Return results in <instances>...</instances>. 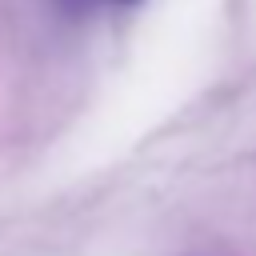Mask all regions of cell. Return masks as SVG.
Masks as SVG:
<instances>
[{
	"instance_id": "6da1fadb",
	"label": "cell",
	"mask_w": 256,
	"mask_h": 256,
	"mask_svg": "<svg viewBox=\"0 0 256 256\" xmlns=\"http://www.w3.org/2000/svg\"><path fill=\"white\" fill-rule=\"evenodd\" d=\"M112 4H120V8H136V4H144V0H112Z\"/></svg>"
}]
</instances>
